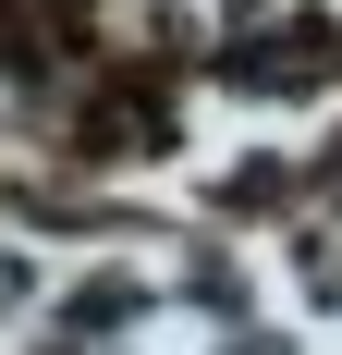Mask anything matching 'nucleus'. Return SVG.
<instances>
[{
    "mask_svg": "<svg viewBox=\"0 0 342 355\" xmlns=\"http://www.w3.org/2000/svg\"><path fill=\"white\" fill-rule=\"evenodd\" d=\"M233 73H244V86H318V73H330V37H318V25H281V37H257V49H233Z\"/></svg>",
    "mask_w": 342,
    "mask_h": 355,
    "instance_id": "nucleus-1",
    "label": "nucleus"
},
{
    "mask_svg": "<svg viewBox=\"0 0 342 355\" xmlns=\"http://www.w3.org/2000/svg\"><path fill=\"white\" fill-rule=\"evenodd\" d=\"M233 319H208V306H171V319H135V355H220Z\"/></svg>",
    "mask_w": 342,
    "mask_h": 355,
    "instance_id": "nucleus-2",
    "label": "nucleus"
}]
</instances>
